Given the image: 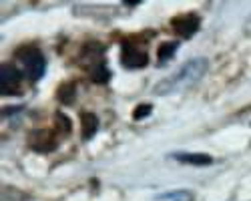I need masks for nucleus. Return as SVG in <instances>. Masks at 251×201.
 Wrapping results in <instances>:
<instances>
[{
	"label": "nucleus",
	"mask_w": 251,
	"mask_h": 201,
	"mask_svg": "<svg viewBox=\"0 0 251 201\" xmlns=\"http://www.w3.org/2000/svg\"><path fill=\"white\" fill-rule=\"evenodd\" d=\"M157 201H195V193L189 189H175L157 195Z\"/></svg>",
	"instance_id": "6e6552de"
},
{
	"label": "nucleus",
	"mask_w": 251,
	"mask_h": 201,
	"mask_svg": "<svg viewBox=\"0 0 251 201\" xmlns=\"http://www.w3.org/2000/svg\"><path fill=\"white\" fill-rule=\"evenodd\" d=\"M207 69H209V60L205 56H197V58L187 60V63L181 69H177L171 76L159 80L153 93L155 95H173V93L189 89L197 83V80L203 78Z\"/></svg>",
	"instance_id": "f257e3e1"
},
{
	"label": "nucleus",
	"mask_w": 251,
	"mask_h": 201,
	"mask_svg": "<svg viewBox=\"0 0 251 201\" xmlns=\"http://www.w3.org/2000/svg\"><path fill=\"white\" fill-rule=\"evenodd\" d=\"M173 159H177L179 163L185 165H195V167H207V165H213L215 159L211 155H205V153H171Z\"/></svg>",
	"instance_id": "423d86ee"
},
{
	"label": "nucleus",
	"mask_w": 251,
	"mask_h": 201,
	"mask_svg": "<svg viewBox=\"0 0 251 201\" xmlns=\"http://www.w3.org/2000/svg\"><path fill=\"white\" fill-rule=\"evenodd\" d=\"M121 63L125 69H143L149 63V54L139 47H129L125 45L121 52Z\"/></svg>",
	"instance_id": "39448f33"
},
{
	"label": "nucleus",
	"mask_w": 251,
	"mask_h": 201,
	"mask_svg": "<svg viewBox=\"0 0 251 201\" xmlns=\"http://www.w3.org/2000/svg\"><path fill=\"white\" fill-rule=\"evenodd\" d=\"M89 75H91V78H93V83H107L109 76H111L107 65H104L102 60H95L93 67L89 69Z\"/></svg>",
	"instance_id": "1a4fd4ad"
},
{
	"label": "nucleus",
	"mask_w": 251,
	"mask_h": 201,
	"mask_svg": "<svg viewBox=\"0 0 251 201\" xmlns=\"http://www.w3.org/2000/svg\"><path fill=\"white\" fill-rule=\"evenodd\" d=\"M245 30L251 34V14H249V20H247V23H245Z\"/></svg>",
	"instance_id": "4468645a"
},
{
	"label": "nucleus",
	"mask_w": 251,
	"mask_h": 201,
	"mask_svg": "<svg viewBox=\"0 0 251 201\" xmlns=\"http://www.w3.org/2000/svg\"><path fill=\"white\" fill-rule=\"evenodd\" d=\"M177 47H179L177 40H171V43H163V45L159 47V52H157V63H159V67H163L167 60H169V58L177 52Z\"/></svg>",
	"instance_id": "9d476101"
},
{
	"label": "nucleus",
	"mask_w": 251,
	"mask_h": 201,
	"mask_svg": "<svg viewBox=\"0 0 251 201\" xmlns=\"http://www.w3.org/2000/svg\"><path fill=\"white\" fill-rule=\"evenodd\" d=\"M16 60L20 69H23V75L28 78V80H38L40 76L45 75V69H47V60H45V54L40 52L36 47H25L16 52Z\"/></svg>",
	"instance_id": "f03ea898"
},
{
	"label": "nucleus",
	"mask_w": 251,
	"mask_h": 201,
	"mask_svg": "<svg viewBox=\"0 0 251 201\" xmlns=\"http://www.w3.org/2000/svg\"><path fill=\"white\" fill-rule=\"evenodd\" d=\"M199 25H201V18H199V14H195V12L181 14V16H177V18H173V23H171L173 30H175L179 36H183V38H191V36L197 32Z\"/></svg>",
	"instance_id": "20e7f679"
},
{
	"label": "nucleus",
	"mask_w": 251,
	"mask_h": 201,
	"mask_svg": "<svg viewBox=\"0 0 251 201\" xmlns=\"http://www.w3.org/2000/svg\"><path fill=\"white\" fill-rule=\"evenodd\" d=\"M80 125H82V139H93L95 133L99 131V117L95 113H82Z\"/></svg>",
	"instance_id": "0eeeda50"
},
{
	"label": "nucleus",
	"mask_w": 251,
	"mask_h": 201,
	"mask_svg": "<svg viewBox=\"0 0 251 201\" xmlns=\"http://www.w3.org/2000/svg\"><path fill=\"white\" fill-rule=\"evenodd\" d=\"M56 123L60 125L58 129H60L62 133H71V121H69L65 115H62V113H58V115H56Z\"/></svg>",
	"instance_id": "ddd939ff"
},
{
	"label": "nucleus",
	"mask_w": 251,
	"mask_h": 201,
	"mask_svg": "<svg viewBox=\"0 0 251 201\" xmlns=\"http://www.w3.org/2000/svg\"><path fill=\"white\" fill-rule=\"evenodd\" d=\"M0 87L2 95H16L20 91V71L14 65L4 63L0 67Z\"/></svg>",
	"instance_id": "7ed1b4c3"
},
{
	"label": "nucleus",
	"mask_w": 251,
	"mask_h": 201,
	"mask_svg": "<svg viewBox=\"0 0 251 201\" xmlns=\"http://www.w3.org/2000/svg\"><path fill=\"white\" fill-rule=\"evenodd\" d=\"M151 109H153V107H151L149 103H143V105H139V107L135 109V115H133V117H135L137 121H141V119H145V117L151 113Z\"/></svg>",
	"instance_id": "f8f14e48"
},
{
	"label": "nucleus",
	"mask_w": 251,
	"mask_h": 201,
	"mask_svg": "<svg viewBox=\"0 0 251 201\" xmlns=\"http://www.w3.org/2000/svg\"><path fill=\"white\" fill-rule=\"evenodd\" d=\"M56 97H58L60 103L73 105V103H75V85H73V83H71V85H69V83H67V85H62V87L58 89Z\"/></svg>",
	"instance_id": "9b49d317"
}]
</instances>
